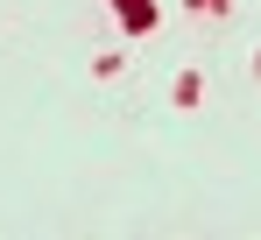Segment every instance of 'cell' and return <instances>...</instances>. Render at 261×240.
<instances>
[{
  "instance_id": "obj_2",
  "label": "cell",
  "mask_w": 261,
  "mask_h": 240,
  "mask_svg": "<svg viewBox=\"0 0 261 240\" xmlns=\"http://www.w3.org/2000/svg\"><path fill=\"white\" fill-rule=\"evenodd\" d=\"M170 106L198 113V106H205V71H176V78H170Z\"/></svg>"
},
{
  "instance_id": "obj_3",
  "label": "cell",
  "mask_w": 261,
  "mask_h": 240,
  "mask_svg": "<svg viewBox=\"0 0 261 240\" xmlns=\"http://www.w3.org/2000/svg\"><path fill=\"white\" fill-rule=\"evenodd\" d=\"M120 71H127V50H99V57H92V78H120Z\"/></svg>"
},
{
  "instance_id": "obj_5",
  "label": "cell",
  "mask_w": 261,
  "mask_h": 240,
  "mask_svg": "<svg viewBox=\"0 0 261 240\" xmlns=\"http://www.w3.org/2000/svg\"><path fill=\"white\" fill-rule=\"evenodd\" d=\"M254 78H261V50H254Z\"/></svg>"
},
{
  "instance_id": "obj_1",
  "label": "cell",
  "mask_w": 261,
  "mask_h": 240,
  "mask_svg": "<svg viewBox=\"0 0 261 240\" xmlns=\"http://www.w3.org/2000/svg\"><path fill=\"white\" fill-rule=\"evenodd\" d=\"M113 21H120L134 42H141V36H155V0H113Z\"/></svg>"
},
{
  "instance_id": "obj_4",
  "label": "cell",
  "mask_w": 261,
  "mask_h": 240,
  "mask_svg": "<svg viewBox=\"0 0 261 240\" xmlns=\"http://www.w3.org/2000/svg\"><path fill=\"white\" fill-rule=\"evenodd\" d=\"M191 7H198V14H226V0H191Z\"/></svg>"
}]
</instances>
